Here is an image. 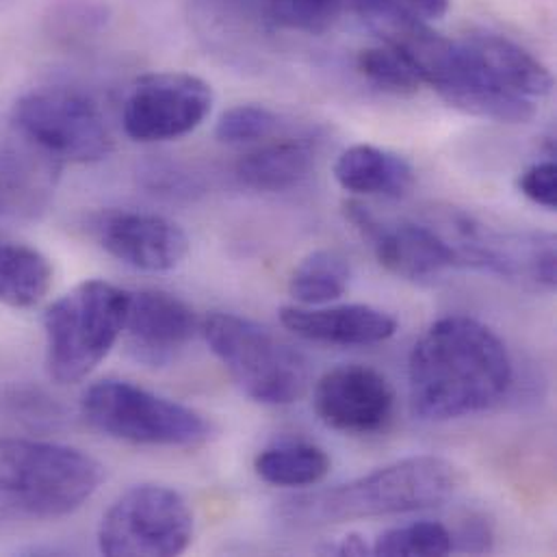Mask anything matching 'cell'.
<instances>
[{
  "instance_id": "1",
  "label": "cell",
  "mask_w": 557,
  "mask_h": 557,
  "mask_svg": "<svg viewBox=\"0 0 557 557\" xmlns=\"http://www.w3.org/2000/svg\"><path fill=\"white\" fill-rule=\"evenodd\" d=\"M512 386L506 343L482 321L451 314L434 321L408 358L412 412L451 421L497 406Z\"/></svg>"
},
{
  "instance_id": "2",
  "label": "cell",
  "mask_w": 557,
  "mask_h": 557,
  "mask_svg": "<svg viewBox=\"0 0 557 557\" xmlns=\"http://www.w3.org/2000/svg\"><path fill=\"white\" fill-rule=\"evenodd\" d=\"M460 486V471L438 456H410L369 475L284 502L280 517L297 528L419 512L443 506Z\"/></svg>"
},
{
  "instance_id": "3",
  "label": "cell",
  "mask_w": 557,
  "mask_h": 557,
  "mask_svg": "<svg viewBox=\"0 0 557 557\" xmlns=\"http://www.w3.org/2000/svg\"><path fill=\"white\" fill-rule=\"evenodd\" d=\"M102 480V465L76 447L0 438V497L33 517L72 515L91 499Z\"/></svg>"
},
{
  "instance_id": "4",
  "label": "cell",
  "mask_w": 557,
  "mask_h": 557,
  "mask_svg": "<svg viewBox=\"0 0 557 557\" xmlns=\"http://www.w3.org/2000/svg\"><path fill=\"white\" fill-rule=\"evenodd\" d=\"M126 308L128 290L104 280H85L52 301L44 314L50 377L85 380L122 336Z\"/></svg>"
},
{
  "instance_id": "5",
  "label": "cell",
  "mask_w": 557,
  "mask_h": 557,
  "mask_svg": "<svg viewBox=\"0 0 557 557\" xmlns=\"http://www.w3.org/2000/svg\"><path fill=\"white\" fill-rule=\"evenodd\" d=\"M211 351L244 395L265 406H288L308 391L306 358L268 327L235 312H211L202 321Z\"/></svg>"
},
{
  "instance_id": "6",
  "label": "cell",
  "mask_w": 557,
  "mask_h": 557,
  "mask_svg": "<svg viewBox=\"0 0 557 557\" xmlns=\"http://www.w3.org/2000/svg\"><path fill=\"white\" fill-rule=\"evenodd\" d=\"M83 417L98 432L148 447H200L213 423L198 410L126 380H100L81 399Z\"/></svg>"
},
{
  "instance_id": "7",
  "label": "cell",
  "mask_w": 557,
  "mask_h": 557,
  "mask_svg": "<svg viewBox=\"0 0 557 557\" xmlns=\"http://www.w3.org/2000/svg\"><path fill=\"white\" fill-rule=\"evenodd\" d=\"M11 128L57 163H98L113 150L102 111L72 87H37L20 96L11 109Z\"/></svg>"
},
{
  "instance_id": "8",
  "label": "cell",
  "mask_w": 557,
  "mask_h": 557,
  "mask_svg": "<svg viewBox=\"0 0 557 557\" xmlns=\"http://www.w3.org/2000/svg\"><path fill=\"white\" fill-rule=\"evenodd\" d=\"M194 515L181 493L139 484L120 495L100 521L98 547L109 557H168L187 552Z\"/></svg>"
},
{
  "instance_id": "9",
  "label": "cell",
  "mask_w": 557,
  "mask_h": 557,
  "mask_svg": "<svg viewBox=\"0 0 557 557\" xmlns=\"http://www.w3.org/2000/svg\"><path fill=\"white\" fill-rule=\"evenodd\" d=\"M432 226L449 242L460 268H475L495 276L556 288V237L547 233H499L480 220L445 211Z\"/></svg>"
},
{
  "instance_id": "10",
  "label": "cell",
  "mask_w": 557,
  "mask_h": 557,
  "mask_svg": "<svg viewBox=\"0 0 557 557\" xmlns=\"http://www.w3.org/2000/svg\"><path fill=\"white\" fill-rule=\"evenodd\" d=\"M213 102V87L205 78L187 72H152L131 85L122 124L135 141H172L202 126Z\"/></svg>"
},
{
  "instance_id": "11",
  "label": "cell",
  "mask_w": 557,
  "mask_h": 557,
  "mask_svg": "<svg viewBox=\"0 0 557 557\" xmlns=\"http://www.w3.org/2000/svg\"><path fill=\"white\" fill-rule=\"evenodd\" d=\"M343 211L377 263L397 278L425 282L460 268L454 248L432 224L386 222L358 200L345 202Z\"/></svg>"
},
{
  "instance_id": "12",
  "label": "cell",
  "mask_w": 557,
  "mask_h": 557,
  "mask_svg": "<svg viewBox=\"0 0 557 557\" xmlns=\"http://www.w3.org/2000/svg\"><path fill=\"white\" fill-rule=\"evenodd\" d=\"M395 408L391 382L373 367L341 364L314 386L319 419L343 434H373L388 425Z\"/></svg>"
},
{
  "instance_id": "13",
  "label": "cell",
  "mask_w": 557,
  "mask_h": 557,
  "mask_svg": "<svg viewBox=\"0 0 557 557\" xmlns=\"http://www.w3.org/2000/svg\"><path fill=\"white\" fill-rule=\"evenodd\" d=\"M89 231L107 255L141 272H170L189 252L185 231L154 213L104 211L94 215Z\"/></svg>"
},
{
  "instance_id": "14",
  "label": "cell",
  "mask_w": 557,
  "mask_h": 557,
  "mask_svg": "<svg viewBox=\"0 0 557 557\" xmlns=\"http://www.w3.org/2000/svg\"><path fill=\"white\" fill-rule=\"evenodd\" d=\"M198 327L196 310L178 295L159 288L128 293L122 334L135 360L150 367L170 364L194 341Z\"/></svg>"
},
{
  "instance_id": "15",
  "label": "cell",
  "mask_w": 557,
  "mask_h": 557,
  "mask_svg": "<svg viewBox=\"0 0 557 557\" xmlns=\"http://www.w3.org/2000/svg\"><path fill=\"white\" fill-rule=\"evenodd\" d=\"M280 321L295 336L325 345H375L397 332V319L369 304L286 306Z\"/></svg>"
},
{
  "instance_id": "16",
  "label": "cell",
  "mask_w": 557,
  "mask_h": 557,
  "mask_svg": "<svg viewBox=\"0 0 557 557\" xmlns=\"http://www.w3.org/2000/svg\"><path fill=\"white\" fill-rule=\"evenodd\" d=\"M462 39L504 89L534 102L552 94L554 76L549 67L519 41L493 30H475Z\"/></svg>"
},
{
  "instance_id": "17",
  "label": "cell",
  "mask_w": 557,
  "mask_h": 557,
  "mask_svg": "<svg viewBox=\"0 0 557 557\" xmlns=\"http://www.w3.org/2000/svg\"><path fill=\"white\" fill-rule=\"evenodd\" d=\"M336 183L356 196L401 198L414 185L412 165L384 148L356 144L341 152L334 163Z\"/></svg>"
},
{
  "instance_id": "18",
  "label": "cell",
  "mask_w": 557,
  "mask_h": 557,
  "mask_svg": "<svg viewBox=\"0 0 557 557\" xmlns=\"http://www.w3.org/2000/svg\"><path fill=\"white\" fill-rule=\"evenodd\" d=\"M314 152L308 144L284 139L248 152L237 163L239 181L257 191H288L312 174Z\"/></svg>"
},
{
  "instance_id": "19",
  "label": "cell",
  "mask_w": 557,
  "mask_h": 557,
  "mask_svg": "<svg viewBox=\"0 0 557 557\" xmlns=\"http://www.w3.org/2000/svg\"><path fill=\"white\" fill-rule=\"evenodd\" d=\"M54 270L39 250L0 239V304L9 308L37 306L52 286Z\"/></svg>"
},
{
  "instance_id": "20",
  "label": "cell",
  "mask_w": 557,
  "mask_h": 557,
  "mask_svg": "<svg viewBox=\"0 0 557 557\" xmlns=\"http://www.w3.org/2000/svg\"><path fill=\"white\" fill-rule=\"evenodd\" d=\"M255 469L257 475L272 486L301 488L325 480L330 473V458L312 443L290 441L261 451L255 460Z\"/></svg>"
},
{
  "instance_id": "21",
  "label": "cell",
  "mask_w": 557,
  "mask_h": 557,
  "mask_svg": "<svg viewBox=\"0 0 557 557\" xmlns=\"http://www.w3.org/2000/svg\"><path fill=\"white\" fill-rule=\"evenodd\" d=\"M349 263L334 250H314L301 259L288 280V293L299 306H323L345 295Z\"/></svg>"
},
{
  "instance_id": "22",
  "label": "cell",
  "mask_w": 557,
  "mask_h": 557,
  "mask_svg": "<svg viewBox=\"0 0 557 557\" xmlns=\"http://www.w3.org/2000/svg\"><path fill=\"white\" fill-rule=\"evenodd\" d=\"M356 70L369 85L384 94L414 96L423 87V81L410 59L388 44L360 50L356 57Z\"/></svg>"
},
{
  "instance_id": "23",
  "label": "cell",
  "mask_w": 557,
  "mask_h": 557,
  "mask_svg": "<svg viewBox=\"0 0 557 557\" xmlns=\"http://www.w3.org/2000/svg\"><path fill=\"white\" fill-rule=\"evenodd\" d=\"M451 552V532L436 521H419L386 530L371 547L373 556L384 557H441Z\"/></svg>"
},
{
  "instance_id": "24",
  "label": "cell",
  "mask_w": 557,
  "mask_h": 557,
  "mask_svg": "<svg viewBox=\"0 0 557 557\" xmlns=\"http://www.w3.org/2000/svg\"><path fill=\"white\" fill-rule=\"evenodd\" d=\"M347 0H259L268 20L288 30L321 35L330 30Z\"/></svg>"
},
{
  "instance_id": "25",
  "label": "cell",
  "mask_w": 557,
  "mask_h": 557,
  "mask_svg": "<svg viewBox=\"0 0 557 557\" xmlns=\"http://www.w3.org/2000/svg\"><path fill=\"white\" fill-rule=\"evenodd\" d=\"M278 124V115L263 104H235L218 120L215 137L228 146L257 144L272 137Z\"/></svg>"
},
{
  "instance_id": "26",
  "label": "cell",
  "mask_w": 557,
  "mask_h": 557,
  "mask_svg": "<svg viewBox=\"0 0 557 557\" xmlns=\"http://www.w3.org/2000/svg\"><path fill=\"white\" fill-rule=\"evenodd\" d=\"M48 187L0 181V237L37 222L50 205Z\"/></svg>"
},
{
  "instance_id": "27",
  "label": "cell",
  "mask_w": 557,
  "mask_h": 557,
  "mask_svg": "<svg viewBox=\"0 0 557 557\" xmlns=\"http://www.w3.org/2000/svg\"><path fill=\"white\" fill-rule=\"evenodd\" d=\"M519 191L534 205L556 211L557 209V168L554 159L539 161L530 165L519 176Z\"/></svg>"
},
{
  "instance_id": "28",
  "label": "cell",
  "mask_w": 557,
  "mask_h": 557,
  "mask_svg": "<svg viewBox=\"0 0 557 557\" xmlns=\"http://www.w3.org/2000/svg\"><path fill=\"white\" fill-rule=\"evenodd\" d=\"M454 552H469V554H486L493 549V530L491 523L482 517H469L460 530L458 536H454Z\"/></svg>"
},
{
  "instance_id": "29",
  "label": "cell",
  "mask_w": 557,
  "mask_h": 557,
  "mask_svg": "<svg viewBox=\"0 0 557 557\" xmlns=\"http://www.w3.org/2000/svg\"><path fill=\"white\" fill-rule=\"evenodd\" d=\"M384 7L410 13L423 22H436L447 15L451 0H373Z\"/></svg>"
},
{
  "instance_id": "30",
  "label": "cell",
  "mask_w": 557,
  "mask_h": 557,
  "mask_svg": "<svg viewBox=\"0 0 557 557\" xmlns=\"http://www.w3.org/2000/svg\"><path fill=\"white\" fill-rule=\"evenodd\" d=\"M323 554H332V556H369L371 547L367 545V541L358 534H349L343 536L336 545L325 547Z\"/></svg>"
}]
</instances>
